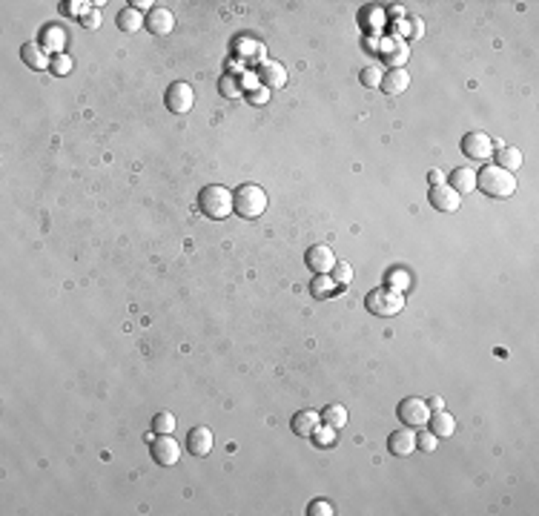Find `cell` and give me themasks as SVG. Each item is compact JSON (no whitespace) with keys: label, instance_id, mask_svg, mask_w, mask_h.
Wrapping results in <instances>:
<instances>
[{"label":"cell","instance_id":"obj_1","mask_svg":"<svg viewBox=\"0 0 539 516\" xmlns=\"http://www.w3.org/2000/svg\"><path fill=\"white\" fill-rule=\"evenodd\" d=\"M477 190L485 192L488 198H511L516 192V178H513V172L491 164L477 172Z\"/></svg>","mask_w":539,"mask_h":516},{"label":"cell","instance_id":"obj_2","mask_svg":"<svg viewBox=\"0 0 539 516\" xmlns=\"http://www.w3.org/2000/svg\"><path fill=\"white\" fill-rule=\"evenodd\" d=\"M198 207L207 218H227L233 212V192L224 187V184H207L198 195Z\"/></svg>","mask_w":539,"mask_h":516},{"label":"cell","instance_id":"obj_3","mask_svg":"<svg viewBox=\"0 0 539 516\" xmlns=\"http://www.w3.org/2000/svg\"><path fill=\"white\" fill-rule=\"evenodd\" d=\"M365 307H367V310H370L373 316L390 319V316L401 313V307H404V296H401L399 290H393V287L382 284V287L370 290L367 296H365Z\"/></svg>","mask_w":539,"mask_h":516},{"label":"cell","instance_id":"obj_4","mask_svg":"<svg viewBox=\"0 0 539 516\" xmlns=\"http://www.w3.org/2000/svg\"><path fill=\"white\" fill-rule=\"evenodd\" d=\"M233 209L241 218H258L267 209V192L258 184H244L233 192Z\"/></svg>","mask_w":539,"mask_h":516},{"label":"cell","instance_id":"obj_5","mask_svg":"<svg viewBox=\"0 0 539 516\" xmlns=\"http://www.w3.org/2000/svg\"><path fill=\"white\" fill-rule=\"evenodd\" d=\"M399 419L404 427H425L430 419V405L419 396H408L399 402Z\"/></svg>","mask_w":539,"mask_h":516},{"label":"cell","instance_id":"obj_6","mask_svg":"<svg viewBox=\"0 0 539 516\" xmlns=\"http://www.w3.org/2000/svg\"><path fill=\"white\" fill-rule=\"evenodd\" d=\"M462 153L470 158V161H488L494 153H496V143L491 141V135L485 132H467L462 138Z\"/></svg>","mask_w":539,"mask_h":516},{"label":"cell","instance_id":"obj_7","mask_svg":"<svg viewBox=\"0 0 539 516\" xmlns=\"http://www.w3.org/2000/svg\"><path fill=\"white\" fill-rule=\"evenodd\" d=\"M164 101H167V109L172 115H187L195 106V92H192V87L187 81H175V84H170Z\"/></svg>","mask_w":539,"mask_h":516},{"label":"cell","instance_id":"obj_8","mask_svg":"<svg viewBox=\"0 0 539 516\" xmlns=\"http://www.w3.org/2000/svg\"><path fill=\"white\" fill-rule=\"evenodd\" d=\"M150 454H152L155 465L170 468V465H178V459H181V445H178V441H175L170 433H161L158 439H152Z\"/></svg>","mask_w":539,"mask_h":516},{"label":"cell","instance_id":"obj_9","mask_svg":"<svg viewBox=\"0 0 539 516\" xmlns=\"http://www.w3.org/2000/svg\"><path fill=\"white\" fill-rule=\"evenodd\" d=\"M258 84L261 87H267V89H282L284 84H287V69H284V63H279V60H264L261 66H258Z\"/></svg>","mask_w":539,"mask_h":516},{"label":"cell","instance_id":"obj_10","mask_svg":"<svg viewBox=\"0 0 539 516\" xmlns=\"http://www.w3.org/2000/svg\"><path fill=\"white\" fill-rule=\"evenodd\" d=\"M387 451L393 456H411L416 451V433L413 427H399L387 436Z\"/></svg>","mask_w":539,"mask_h":516},{"label":"cell","instance_id":"obj_11","mask_svg":"<svg viewBox=\"0 0 539 516\" xmlns=\"http://www.w3.org/2000/svg\"><path fill=\"white\" fill-rule=\"evenodd\" d=\"M213 430L210 427H204V424H195L189 433H187V451L192 454V456H207L210 451H213Z\"/></svg>","mask_w":539,"mask_h":516},{"label":"cell","instance_id":"obj_12","mask_svg":"<svg viewBox=\"0 0 539 516\" xmlns=\"http://www.w3.org/2000/svg\"><path fill=\"white\" fill-rule=\"evenodd\" d=\"M430 204L439 209V212H456L462 207V195L450 187V184H436L430 190Z\"/></svg>","mask_w":539,"mask_h":516},{"label":"cell","instance_id":"obj_13","mask_svg":"<svg viewBox=\"0 0 539 516\" xmlns=\"http://www.w3.org/2000/svg\"><path fill=\"white\" fill-rule=\"evenodd\" d=\"M147 29H150L152 35H170V32L175 29V15H172V9H167V6H152L150 15H147Z\"/></svg>","mask_w":539,"mask_h":516},{"label":"cell","instance_id":"obj_14","mask_svg":"<svg viewBox=\"0 0 539 516\" xmlns=\"http://www.w3.org/2000/svg\"><path fill=\"white\" fill-rule=\"evenodd\" d=\"M333 264H335V256H333V250H330L327 244H316V247L307 250V267H310L316 275L330 273Z\"/></svg>","mask_w":539,"mask_h":516},{"label":"cell","instance_id":"obj_15","mask_svg":"<svg viewBox=\"0 0 539 516\" xmlns=\"http://www.w3.org/2000/svg\"><path fill=\"white\" fill-rule=\"evenodd\" d=\"M411 87V75H408V69H401V66H393L384 72V78H382V92L384 95H401L404 89Z\"/></svg>","mask_w":539,"mask_h":516},{"label":"cell","instance_id":"obj_16","mask_svg":"<svg viewBox=\"0 0 539 516\" xmlns=\"http://www.w3.org/2000/svg\"><path fill=\"white\" fill-rule=\"evenodd\" d=\"M290 427H293V433L296 436H313L318 427H321V413H316V410H299V413H293V419H290Z\"/></svg>","mask_w":539,"mask_h":516},{"label":"cell","instance_id":"obj_17","mask_svg":"<svg viewBox=\"0 0 539 516\" xmlns=\"http://www.w3.org/2000/svg\"><path fill=\"white\" fill-rule=\"evenodd\" d=\"M21 57H23V63H26L29 69H35V72H40V69H49V66H52L49 52H46L40 43H23V46H21Z\"/></svg>","mask_w":539,"mask_h":516},{"label":"cell","instance_id":"obj_18","mask_svg":"<svg viewBox=\"0 0 539 516\" xmlns=\"http://www.w3.org/2000/svg\"><path fill=\"white\" fill-rule=\"evenodd\" d=\"M38 43L55 57V55H63V46H66V32L60 29V26H46V29H40V38H38Z\"/></svg>","mask_w":539,"mask_h":516},{"label":"cell","instance_id":"obj_19","mask_svg":"<svg viewBox=\"0 0 539 516\" xmlns=\"http://www.w3.org/2000/svg\"><path fill=\"white\" fill-rule=\"evenodd\" d=\"M459 195L465 192H474L477 190V170H470V167H456L450 172V181H448Z\"/></svg>","mask_w":539,"mask_h":516},{"label":"cell","instance_id":"obj_20","mask_svg":"<svg viewBox=\"0 0 539 516\" xmlns=\"http://www.w3.org/2000/svg\"><path fill=\"white\" fill-rule=\"evenodd\" d=\"M522 164H525V155H522L519 146H499L496 167H502L508 172H516V170H522Z\"/></svg>","mask_w":539,"mask_h":516},{"label":"cell","instance_id":"obj_21","mask_svg":"<svg viewBox=\"0 0 539 516\" xmlns=\"http://www.w3.org/2000/svg\"><path fill=\"white\" fill-rule=\"evenodd\" d=\"M428 424H430V430H433L439 439H448V436H453V430H456V419H453L450 413H445V410H430Z\"/></svg>","mask_w":539,"mask_h":516},{"label":"cell","instance_id":"obj_22","mask_svg":"<svg viewBox=\"0 0 539 516\" xmlns=\"http://www.w3.org/2000/svg\"><path fill=\"white\" fill-rule=\"evenodd\" d=\"M321 424H327L333 430H342L348 424V407L345 405H327L321 410Z\"/></svg>","mask_w":539,"mask_h":516},{"label":"cell","instance_id":"obj_23","mask_svg":"<svg viewBox=\"0 0 539 516\" xmlns=\"http://www.w3.org/2000/svg\"><path fill=\"white\" fill-rule=\"evenodd\" d=\"M115 23H118V29H121V32H138V29H141V23H144V18H141V12H138V9L126 6V9H121V12H118Z\"/></svg>","mask_w":539,"mask_h":516},{"label":"cell","instance_id":"obj_24","mask_svg":"<svg viewBox=\"0 0 539 516\" xmlns=\"http://www.w3.org/2000/svg\"><path fill=\"white\" fill-rule=\"evenodd\" d=\"M333 281L335 284H342V287H348L350 281H353V267L348 264V261H342V258H335V264H333Z\"/></svg>","mask_w":539,"mask_h":516},{"label":"cell","instance_id":"obj_25","mask_svg":"<svg viewBox=\"0 0 539 516\" xmlns=\"http://www.w3.org/2000/svg\"><path fill=\"white\" fill-rule=\"evenodd\" d=\"M436 445H439V436H436L433 430H422V433H416V448H419V451L433 454Z\"/></svg>","mask_w":539,"mask_h":516},{"label":"cell","instance_id":"obj_26","mask_svg":"<svg viewBox=\"0 0 539 516\" xmlns=\"http://www.w3.org/2000/svg\"><path fill=\"white\" fill-rule=\"evenodd\" d=\"M72 66H75V60L63 52V55H55V57H52V66H49V69L55 72V75H70Z\"/></svg>","mask_w":539,"mask_h":516},{"label":"cell","instance_id":"obj_27","mask_svg":"<svg viewBox=\"0 0 539 516\" xmlns=\"http://www.w3.org/2000/svg\"><path fill=\"white\" fill-rule=\"evenodd\" d=\"M382 78H384V72H382L379 66H367V69H362V84L370 87V89H379V87H382Z\"/></svg>","mask_w":539,"mask_h":516},{"label":"cell","instance_id":"obj_28","mask_svg":"<svg viewBox=\"0 0 539 516\" xmlns=\"http://www.w3.org/2000/svg\"><path fill=\"white\" fill-rule=\"evenodd\" d=\"M152 430L155 433H172L175 430V416L172 413H155V419H152Z\"/></svg>","mask_w":539,"mask_h":516},{"label":"cell","instance_id":"obj_29","mask_svg":"<svg viewBox=\"0 0 539 516\" xmlns=\"http://www.w3.org/2000/svg\"><path fill=\"white\" fill-rule=\"evenodd\" d=\"M307 513H310V516H333V505H330L327 499H313V502L307 505Z\"/></svg>","mask_w":539,"mask_h":516},{"label":"cell","instance_id":"obj_30","mask_svg":"<svg viewBox=\"0 0 539 516\" xmlns=\"http://www.w3.org/2000/svg\"><path fill=\"white\" fill-rule=\"evenodd\" d=\"M333 427H327V424H321L316 433H313V439H316V445H321V448H327V445H333Z\"/></svg>","mask_w":539,"mask_h":516},{"label":"cell","instance_id":"obj_31","mask_svg":"<svg viewBox=\"0 0 539 516\" xmlns=\"http://www.w3.org/2000/svg\"><path fill=\"white\" fill-rule=\"evenodd\" d=\"M387 278H390V284H387V287H393V290H404V287L411 284V275H408V273H401V270H393Z\"/></svg>","mask_w":539,"mask_h":516},{"label":"cell","instance_id":"obj_32","mask_svg":"<svg viewBox=\"0 0 539 516\" xmlns=\"http://www.w3.org/2000/svg\"><path fill=\"white\" fill-rule=\"evenodd\" d=\"M333 278H324V275H318V281L313 284V292H316V296H330V290H333Z\"/></svg>","mask_w":539,"mask_h":516},{"label":"cell","instance_id":"obj_33","mask_svg":"<svg viewBox=\"0 0 539 516\" xmlns=\"http://www.w3.org/2000/svg\"><path fill=\"white\" fill-rule=\"evenodd\" d=\"M81 23H84L87 29H98V26H101V12H98V9H89V12L81 18Z\"/></svg>","mask_w":539,"mask_h":516},{"label":"cell","instance_id":"obj_34","mask_svg":"<svg viewBox=\"0 0 539 516\" xmlns=\"http://www.w3.org/2000/svg\"><path fill=\"white\" fill-rule=\"evenodd\" d=\"M129 6H132V9H138V12H141V9H150V6H155V4H150V0H132V4H129Z\"/></svg>","mask_w":539,"mask_h":516},{"label":"cell","instance_id":"obj_35","mask_svg":"<svg viewBox=\"0 0 539 516\" xmlns=\"http://www.w3.org/2000/svg\"><path fill=\"white\" fill-rule=\"evenodd\" d=\"M442 178H445V175H442V172H439V170H433V172H430V175H428V181H430V184H433V187H436V184H442Z\"/></svg>","mask_w":539,"mask_h":516},{"label":"cell","instance_id":"obj_36","mask_svg":"<svg viewBox=\"0 0 539 516\" xmlns=\"http://www.w3.org/2000/svg\"><path fill=\"white\" fill-rule=\"evenodd\" d=\"M442 407H445L442 396H433V399H430V410H442Z\"/></svg>","mask_w":539,"mask_h":516}]
</instances>
